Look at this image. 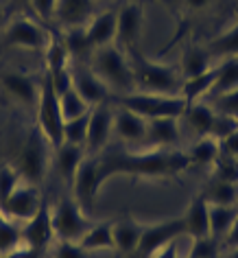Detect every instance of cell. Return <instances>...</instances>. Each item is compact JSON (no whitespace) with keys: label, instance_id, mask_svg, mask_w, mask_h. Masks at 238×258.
I'll list each match as a JSON object with an SVG mask.
<instances>
[{"label":"cell","instance_id":"cell-8","mask_svg":"<svg viewBox=\"0 0 238 258\" xmlns=\"http://www.w3.org/2000/svg\"><path fill=\"white\" fill-rule=\"evenodd\" d=\"M50 210H53V228H55L57 241L79 243V238L92 225L86 210L81 208L79 202L72 195H61L50 206Z\"/></svg>","mask_w":238,"mask_h":258},{"label":"cell","instance_id":"cell-3","mask_svg":"<svg viewBox=\"0 0 238 258\" xmlns=\"http://www.w3.org/2000/svg\"><path fill=\"white\" fill-rule=\"evenodd\" d=\"M88 66L112 90V94H125V92H133V90H136L131 59H129V55L120 46H116V44L96 48L94 53L90 55Z\"/></svg>","mask_w":238,"mask_h":258},{"label":"cell","instance_id":"cell-1","mask_svg":"<svg viewBox=\"0 0 238 258\" xmlns=\"http://www.w3.org/2000/svg\"><path fill=\"white\" fill-rule=\"evenodd\" d=\"M192 166L188 151L177 149H144L131 151H107L101 153L99 173L101 182L105 184L112 177L125 175L131 179H171L182 175Z\"/></svg>","mask_w":238,"mask_h":258},{"label":"cell","instance_id":"cell-17","mask_svg":"<svg viewBox=\"0 0 238 258\" xmlns=\"http://www.w3.org/2000/svg\"><path fill=\"white\" fill-rule=\"evenodd\" d=\"M114 105V103H112ZM114 136L123 145H144L146 138V118L127 107L114 105Z\"/></svg>","mask_w":238,"mask_h":258},{"label":"cell","instance_id":"cell-7","mask_svg":"<svg viewBox=\"0 0 238 258\" xmlns=\"http://www.w3.org/2000/svg\"><path fill=\"white\" fill-rule=\"evenodd\" d=\"M37 122L42 134L48 138V143L57 147L63 140V114L59 107V96H57L53 81H50L48 70L40 75V99H37Z\"/></svg>","mask_w":238,"mask_h":258},{"label":"cell","instance_id":"cell-45","mask_svg":"<svg viewBox=\"0 0 238 258\" xmlns=\"http://www.w3.org/2000/svg\"><path fill=\"white\" fill-rule=\"evenodd\" d=\"M46 254L44 251H37L33 247H29V245H18V247L5 251V254H0V258H44Z\"/></svg>","mask_w":238,"mask_h":258},{"label":"cell","instance_id":"cell-42","mask_svg":"<svg viewBox=\"0 0 238 258\" xmlns=\"http://www.w3.org/2000/svg\"><path fill=\"white\" fill-rule=\"evenodd\" d=\"M55 9L57 0H29V11L37 22H42L44 27L55 24Z\"/></svg>","mask_w":238,"mask_h":258},{"label":"cell","instance_id":"cell-14","mask_svg":"<svg viewBox=\"0 0 238 258\" xmlns=\"http://www.w3.org/2000/svg\"><path fill=\"white\" fill-rule=\"evenodd\" d=\"M42 202H44V195L40 192V186L20 182L14 188V192L7 197V202L0 206V212H3L5 217H9L11 221L24 223L40 210Z\"/></svg>","mask_w":238,"mask_h":258},{"label":"cell","instance_id":"cell-31","mask_svg":"<svg viewBox=\"0 0 238 258\" xmlns=\"http://www.w3.org/2000/svg\"><path fill=\"white\" fill-rule=\"evenodd\" d=\"M238 217V206H218L210 204V236L223 243V236L227 234L231 223Z\"/></svg>","mask_w":238,"mask_h":258},{"label":"cell","instance_id":"cell-30","mask_svg":"<svg viewBox=\"0 0 238 258\" xmlns=\"http://www.w3.org/2000/svg\"><path fill=\"white\" fill-rule=\"evenodd\" d=\"M44 57H46V70L48 73H57V70L72 66V57H70V53H68V46H66V42H63L61 33H50L46 50H44Z\"/></svg>","mask_w":238,"mask_h":258},{"label":"cell","instance_id":"cell-41","mask_svg":"<svg viewBox=\"0 0 238 258\" xmlns=\"http://www.w3.org/2000/svg\"><path fill=\"white\" fill-rule=\"evenodd\" d=\"M24 179L20 177V173L16 171V166L7 162V164H0V206L7 202V197L14 192V188Z\"/></svg>","mask_w":238,"mask_h":258},{"label":"cell","instance_id":"cell-6","mask_svg":"<svg viewBox=\"0 0 238 258\" xmlns=\"http://www.w3.org/2000/svg\"><path fill=\"white\" fill-rule=\"evenodd\" d=\"M50 33L42 22L27 14H16L0 31V44L7 48H22V50H35L44 53L46 50Z\"/></svg>","mask_w":238,"mask_h":258},{"label":"cell","instance_id":"cell-39","mask_svg":"<svg viewBox=\"0 0 238 258\" xmlns=\"http://www.w3.org/2000/svg\"><path fill=\"white\" fill-rule=\"evenodd\" d=\"M221 241L214 236H199L190 238V251L188 256L192 258H221Z\"/></svg>","mask_w":238,"mask_h":258},{"label":"cell","instance_id":"cell-25","mask_svg":"<svg viewBox=\"0 0 238 258\" xmlns=\"http://www.w3.org/2000/svg\"><path fill=\"white\" fill-rule=\"evenodd\" d=\"M177 68L182 73L184 81L190 79V77H197L212 68V53L208 50V46H201V44H186Z\"/></svg>","mask_w":238,"mask_h":258},{"label":"cell","instance_id":"cell-46","mask_svg":"<svg viewBox=\"0 0 238 258\" xmlns=\"http://www.w3.org/2000/svg\"><path fill=\"white\" fill-rule=\"evenodd\" d=\"M221 149H223L225 153H229V156L238 158V127H236L234 132H231L225 140H221Z\"/></svg>","mask_w":238,"mask_h":258},{"label":"cell","instance_id":"cell-29","mask_svg":"<svg viewBox=\"0 0 238 258\" xmlns=\"http://www.w3.org/2000/svg\"><path fill=\"white\" fill-rule=\"evenodd\" d=\"M63 42L68 46V53L72 57V63H88L90 55L94 53V48L90 46L86 27H74V29H66L61 31Z\"/></svg>","mask_w":238,"mask_h":258},{"label":"cell","instance_id":"cell-13","mask_svg":"<svg viewBox=\"0 0 238 258\" xmlns=\"http://www.w3.org/2000/svg\"><path fill=\"white\" fill-rule=\"evenodd\" d=\"M55 241H57V236L53 228V210H50V204L44 199L40 210L29 221L22 223V243L46 254L48 247L55 245Z\"/></svg>","mask_w":238,"mask_h":258},{"label":"cell","instance_id":"cell-2","mask_svg":"<svg viewBox=\"0 0 238 258\" xmlns=\"http://www.w3.org/2000/svg\"><path fill=\"white\" fill-rule=\"evenodd\" d=\"M50 160H53V145L42 134V129L33 125L24 134L22 143L18 145L11 164L16 166V171L20 173V177L24 182L42 186L44 179H46Z\"/></svg>","mask_w":238,"mask_h":258},{"label":"cell","instance_id":"cell-16","mask_svg":"<svg viewBox=\"0 0 238 258\" xmlns=\"http://www.w3.org/2000/svg\"><path fill=\"white\" fill-rule=\"evenodd\" d=\"M72 88L86 99L90 107L112 101V90L92 73L88 63H72Z\"/></svg>","mask_w":238,"mask_h":258},{"label":"cell","instance_id":"cell-38","mask_svg":"<svg viewBox=\"0 0 238 258\" xmlns=\"http://www.w3.org/2000/svg\"><path fill=\"white\" fill-rule=\"evenodd\" d=\"M210 171H212V177L238 184V158L225 153L223 149H221V153H218V158L214 160V164L210 166Z\"/></svg>","mask_w":238,"mask_h":258},{"label":"cell","instance_id":"cell-47","mask_svg":"<svg viewBox=\"0 0 238 258\" xmlns=\"http://www.w3.org/2000/svg\"><path fill=\"white\" fill-rule=\"evenodd\" d=\"M182 9H186L188 14H199V11L208 9L212 5V0H179Z\"/></svg>","mask_w":238,"mask_h":258},{"label":"cell","instance_id":"cell-40","mask_svg":"<svg viewBox=\"0 0 238 258\" xmlns=\"http://www.w3.org/2000/svg\"><path fill=\"white\" fill-rule=\"evenodd\" d=\"M210 105L221 112L225 116H231V118L238 120V88L229 90V92H223V94H216V96H210Z\"/></svg>","mask_w":238,"mask_h":258},{"label":"cell","instance_id":"cell-48","mask_svg":"<svg viewBox=\"0 0 238 258\" xmlns=\"http://www.w3.org/2000/svg\"><path fill=\"white\" fill-rule=\"evenodd\" d=\"M223 245H225L227 249L238 247V217H236V221L231 223V228L227 230V234L223 236Z\"/></svg>","mask_w":238,"mask_h":258},{"label":"cell","instance_id":"cell-21","mask_svg":"<svg viewBox=\"0 0 238 258\" xmlns=\"http://www.w3.org/2000/svg\"><path fill=\"white\" fill-rule=\"evenodd\" d=\"M86 147L72 145V143H61L53 147V169L68 186H72V179L79 171L81 162L86 160Z\"/></svg>","mask_w":238,"mask_h":258},{"label":"cell","instance_id":"cell-15","mask_svg":"<svg viewBox=\"0 0 238 258\" xmlns=\"http://www.w3.org/2000/svg\"><path fill=\"white\" fill-rule=\"evenodd\" d=\"M99 160L101 156H86V160L81 162L79 171L72 179V197L79 202V206L86 212H90L94 208V202H96V195L101 190V173H99Z\"/></svg>","mask_w":238,"mask_h":258},{"label":"cell","instance_id":"cell-35","mask_svg":"<svg viewBox=\"0 0 238 258\" xmlns=\"http://www.w3.org/2000/svg\"><path fill=\"white\" fill-rule=\"evenodd\" d=\"M90 109H92V107H90ZM88 122H90V112L76 116V118L63 120V140H61V143H72V145L86 147Z\"/></svg>","mask_w":238,"mask_h":258},{"label":"cell","instance_id":"cell-22","mask_svg":"<svg viewBox=\"0 0 238 258\" xmlns=\"http://www.w3.org/2000/svg\"><path fill=\"white\" fill-rule=\"evenodd\" d=\"M214 114H216V109L210 105V101L188 103V105L184 107L182 116H179V122H184L197 138H203V136H210Z\"/></svg>","mask_w":238,"mask_h":258},{"label":"cell","instance_id":"cell-36","mask_svg":"<svg viewBox=\"0 0 238 258\" xmlns=\"http://www.w3.org/2000/svg\"><path fill=\"white\" fill-rule=\"evenodd\" d=\"M22 245V225L0 212V254Z\"/></svg>","mask_w":238,"mask_h":258},{"label":"cell","instance_id":"cell-18","mask_svg":"<svg viewBox=\"0 0 238 258\" xmlns=\"http://www.w3.org/2000/svg\"><path fill=\"white\" fill-rule=\"evenodd\" d=\"M179 138H182V125L175 116L146 120L144 147H149V149H173V145L179 143Z\"/></svg>","mask_w":238,"mask_h":258},{"label":"cell","instance_id":"cell-24","mask_svg":"<svg viewBox=\"0 0 238 258\" xmlns=\"http://www.w3.org/2000/svg\"><path fill=\"white\" fill-rule=\"evenodd\" d=\"M140 236H142V221L125 215L123 219L114 221V247L123 254H136Z\"/></svg>","mask_w":238,"mask_h":258},{"label":"cell","instance_id":"cell-11","mask_svg":"<svg viewBox=\"0 0 238 258\" xmlns=\"http://www.w3.org/2000/svg\"><path fill=\"white\" fill-rule=\"evenodd\" d=\"M0 92L18 107H37L40 77H33L24 70H3L0 73Z\"/></svg>","mask_w":238,"mask_h":258},{"label":"cell","instance_id":"cell-51","mask_svg":"<svg viewBox=\"0 0 238 258\" xmlns=\"http://www.w3.org/2000/svg\"><path fill=\"white\" fill-rule=\"evenodd\" d=\"M223 258H238V247L227 249V254H223Z\"/></svg>","mask_w":238,"mask_h":258},{"label":"cell","instance_id":"cell-50","mask_svg":"<svg viewBox=\"0 0 238 258\" xmlns=\"http://www.w3.org/2000/svg\"><path fill=\"white\" fill-rule=\"evenodd\" d=\"M11 3V9H29V0H9Z\"/></svg>","mask_w":238,"mask_h":258},{"label":"cell","instance_id":"cell-19","mask_svg":"<svg viewBox=\"0 0 238 258\" xmlns=\"http://www.w3.org/2000/svg\"><path fill=\"white\" fill-rule=\"evenodd\" d=\"M94 16V0H57L55 24L61 31L86 27Z\"/></svg>","mask_w":238,"mask_h":258},{"label":"cell","instance_id":"cell-4","mask_svg":"<svg viewBox=\"0 0 238 258\" xmlns=\"http://www.w3.org/2000/svg\"><path fill=\"white\" fill-rule=\"evenodd\" d=\"M131 68H133V81L136 90L140 92H155V94H179L184 86V77L179 68L164 61L149 59L140 50L129 53Z\"/></svg>","mask_w":238,"mask_h":258},{"label":"cell","instance_id":"cell-27","mask_svg":"<svg viewBox=\"0 0 238 258\" xmlns=\"http://www.w3.org/2000/svg\"><path fill=\"white\" fill-rule=\"evenodd\" d=\"M79 245L86 251H109L114 247V221L92 223L88 232L79 238Z\"/></svg>","mask_w":238,"mask_h":258},{"label":"cell","instance_id":"cell-43","mask_svg":"<svg viewBox=\"0 0 238 258\" xmlns=\"http://www.w3.org/2000/svg\"><path fill=\"white\" fill-rule=\"evenodd\" d=\"M236 127H238V120H236V118H231V116H225V114H221V112H216V114H214V120H212L210 136L221 143V140L227 138Z\"/></svg>","mask_w":238,"mask_h":258},{"label":"cell","instance_id":"cell-10","mask_svg":"<svg viewBox=\"0 0 238 258\" xmlns=\"http://www.w3.org/2000/svg\"><path fill=\"white\" fill-rule=\"evenodd\" d=\"M179 236H184L182 215L162 219V221H153V223H142V236H140L136 254L140 258H151L157 249H162L164 245L177 241Z\"/></svg>","mask_w":238,"mask_h":258},{"label":"cell","instance_id":"cell-12","mask_svg":"<svg viewBox=\"0 0 238 258\" xmlns=\"http://www.w3.org/2000/svg\"><path fill=\"white\" fill-rule=\"evenodd\" d=\"M114 136V105L99 103L90 109L88 122V138H86V153L88 156H101Z\"/></svg>","mask_w":238,"mask_h":258},{"label":"cell","instance_id":"cell-32","mask_svg":"<svg viewBox=\"0 0 238 258\" xmlns=\"http://www.w3.org/2000/svg\"><path fill=\"white\" fill-rule=\"evenodd\" d=\"M208 50L212 53V57H223V59L238 57V20L212 37L208 42Z\"/></svg>","mask_w":238,"mask_h":258},{"label":"cell","instance_id":"cell-49","mask_svg":"<svg viewBox=\"0 0 238 258\" xmlns=\"http://www.w3.org/2000/svg\"><path fill=\"white\" fill-rule=\"evenodd\" d=\"M151 258H179V251H177V241H173L169 245H164L162 249H157Z\"/></svg>","mask_w":238,"mask_h":258},{"label":"cell","instance_id":"cell-28","mask_svg":"<svg viewBox=\"0 0 238 258\" xmlns=\"http://www.w3.org/2000/svg\"><path fill=\"white\" fill-rule=\"evenodd\" d=\"M201 195L205 197L208 204L238 206V184L225 182V179H218V177H210L203 186Z\"/></svg>","mask_w":238,"mask_h":258},{"label":"cell","instance_id":"cell-23","mask_svg":"<svg viewBox=\"0 0 238 258\" xmlns=\"http://www.w3.org/2000/svg\"><path fill=\"white\" fill-rule=\"evenodd\" d=\"M116 11H101L94 14L92 20L86 24V33L90 40V46L94 50L116 44Z\"/></svg>","mask_w":238,"mask_h":258},{"label":"cell","instance_id":"cell-37","mask_svg":"<svg viewBox=\"0 0 238 258\" xmlns=\"http://www.w3.org/2000/svg\"><path fill=\"white\" fill-rule=\"evenodd\" d=\"M59 107H61V114H63V120H70V118H76V116L90 112V105L86 103V99L76 92L74 88H70L68 92H63L59 96Z\"/></svg>","mask_w":238,"mask_h":258},{"label":"cell","instance_id":"cell-33","mask_svg":"<svg viewBox=\"0 0 238 258\" xmlns=\"http://www.w3.org/2000/svg\"><path fill=\"white\" fill-rule=\"evenodd\" d=\"M221 153V143L214 140L212 136H203V138H197L195 145L190 147L188 156H190V162L192 164H199V166H212L214 160L218 158Z\"/></svg>","mask_w":238,"mask_h":258},{"label":"cell","instance_id":"cell-44","mask_svg":"<svg viewBox=\"0 0 238 258\" xmlns=\"http://www.w3.org/2000/svg\"><path fill=\"white\" fill-rule=\"evenodd\" d=\"M90 251H86L79 243L70 241H55L53 245V258H88Z\"/></svg>","mask_w":238,"mask_h":258},{"label":"cell","instance_id":"cell-26","mask_svg":"<svg viewBox=\"0 0 238 258\" xmlns=\"http://www.w3.org/2000/svg\"><path fill=\"white\" fill-rule=\"evenodd\" d=\"M216 75H218V68L212 66V68L205 70V73L186 79L182 90H179V94L184 96L186 105H188V103H197V101H205V99H208L210 92H212V88H214Z\"/></svg>","mask_w":238,"mask_h":258},{"label":"cell","instance_id":"cell-54","mask_svg":"<svg viewBox=\"0 0 238 258\" xmlns=\"http://www.w3.org/2000/svg\"><path fill=\"white\" fill-rule=\"evenodd\" d=\"M236 18H238V7H236Z\"/></svg>","mask_w":238,"mask_h":258},{"label":"cell","instance_id":"cell-9","mask_svg":"<svg viewBox=\"0 0 238 258\" xmlns=\"http://www.w3.org/2000/svg\"><path fill=\"white\" fill-rule=\"evenodd\" d=\"M144 33V5L142 0H131L116 16V46L127 55L140 50Z\"/></svg>","mask_w":238,"mask_h":258},{"label":"cell","instance_id":"cell-5","mask_svg":"<svg viewBox=\"0 0 238 258\" xmlns=\"http://www.w3.org/2000/svg\"><path fill=\"white\" fill-rule=\"evenodd\" d=\"M112 103L118 107H127L131 112L140 114L142 118H162V116H175L179 118L186 107V101L182 94H155V92H125V94H112Z\"/></svg>","mask_w":238,"mask_h":258},{"label":"cell","instance_id":"cell-52","mask_svg":"<svg viewBox=\"0 0 238 258\" xmlns=\"http://www.w3.org/2000/svg\"><path fill=\"white\" fill-rule=\"evenodd\" d=\"M3 20H5V14H3V9H0V31H3Z\"/></svg>","mask_w":238,"mask_h":258},{"label":"cell","instance_id":"cell-34","mask_svg":"<svg viewBox=\"0 0 238 258\" xmlns=\"http://www.w3.org/2000/svg\"><path fill=\"white\" fill-rule=\"evenodd\" d=\"M216 68H218V75H216V81H214V88H212L210 96H216V94H223V92H229V90L238 88V57H227Z\"/></svg>","mask_w":238,"mask_h":258},{"label":"cell","instance_id":"cell-53","mask_svg":"<svg viewBox=\"0 0 238 258\" xmlns=\"http://www.w3.org/2000/svg\"><path fill=\"white\" fill-rule=\"evenodd\" d=\"M179 258H192V256H188V254H186V256H179Z\"/></svg>","mask_w":238,"mask_h":258},{"label":"cell","instance_id":"cell-20","mask_svg":"<svg viewBox=\"0 0 238 258\" xmlns=\"http://www.w3.org/2000/svg\"><path fill=\"white\" fill-rule=\"evenodd\" d=\"M182 221H184V236L190 238L210 236V204L205 202L201 192H197L184 208Z\"/></svg>","mask_w":238,"mask_h":258}]
</instances>
